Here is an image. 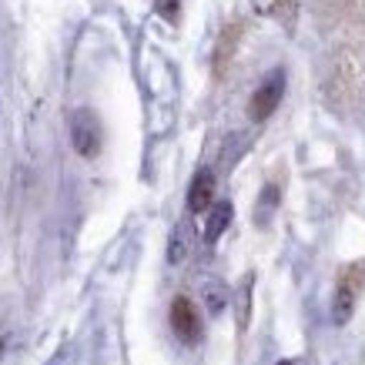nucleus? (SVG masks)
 <instances>
[{"label":"nucleus","mask_w":365,"mask_h":365,"mask_svg":"<svg viewBox=\"0 0 365 365\" xmlns=\"http://www.w3.org/2000/svg\"><path fill=\"white\" fill-rule=\"evenodd\" d=\"M282 94H285V74H282V71H272V74L262 81V88L252 94V104H248V111H252L255 121H265L268 114L282 104Z\"/></svg>","instance_id":"1"},{"label":"nucleus","mask_w":365,"mask_h":365,"mask_svg":"<svg viewBox=\"0 0 365 365\" xmlns=\"http://www.w3.org/2000/svg\"><path fill=\"white\" fill-rule=\"evenodd\" d=\"M71 138H74V148H78L84 158H94L101 148V124L94 118V111L81 108L74 118H71Z\"/></svg>","instance_id":"2"},{"label":"nucleus","mask_w":365,"mask_h":365,"mask_svg":"<svg viewBox=\"0 0 365 365\" xmlns=\"http://www.w3.org/2000/svg\"><path fill=\"white\" fill-rule=\"evenodd\" d=\"M171 329L178 332L181 342H198L201 322H198V312H195V305H191L188 299L171 302Z\"/></svg>","instance_id":"3"},{"label":"nucleus","mask_w":365,"mask_h":365,"mask_svg":"<svg viewBox=\"0 0 365 365\" xmlns=\"http://www.w3.org/2000/svg\"><path fill=\"white\" fill-rule=\"evenodd\" d=\"M211 195H215V178H211V171H201V175L191 181L188 208L191 211H205L211 205Z\"/></svg>","instance_id":"4"},{"label":"nucleus","mask_w":365,"mask_h":365,"mask_svg":"<svg viewBox=\"0 0 365 365\" xmlns=\"http://www.w3.org/2000/svg\"><path fill=\"white\" fill-rule=\"evenodd\" d=\"M355 288H359V278L345 275L342 285H339V295H335V322H349L355 309Z\"/></svg>","instance_id":"5"},{"label":"nucleus","mask_w":365,"mask_h":365,"mask_svg":"<svg viewBox=\"0 0 365 365\" xmlns=\"http://www.w3.org/2000/svg\"><path fill=\"white\" fill-rule=\"evenodd\" d=\"M228 222H232V205L228 201H222V205H215V211H211V222H208V232H205V238L208 242H215L218 235L228 228Z\"/></svg>","instance_id":"6"}]
</instances>
